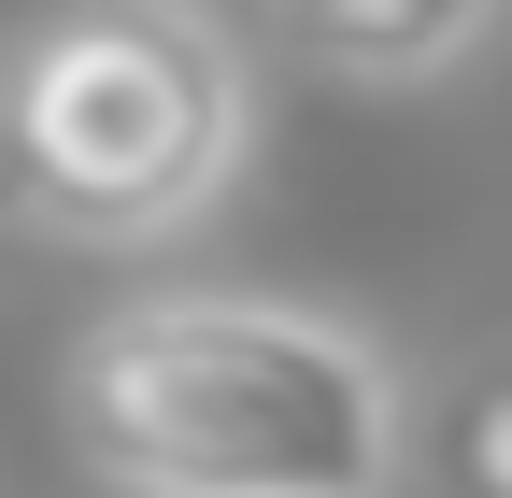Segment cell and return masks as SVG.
Instances as JSON below:
<instances>
[{
  "instance_id": "6da1fadb",
  "label": "cell",
  "mask_w": 512,
  "mask_h": 498,
  "mask_svg": "<svg viewBox=\"0 0 512 498\" xmlns=\"http://www.w3.org/2000/svg\"><path fill=\"white\" fill-rule=\"evenodd\" d=\"M72 442L128 498H384L399 370L299 299H128L72 342Z\"/></svg>"
},
{
  "instance_id": "7a4b0ae2",
  "label": "cell",
  "mask_w": 512,
  "mask_h": 498,
  "mask_svg": "<svg viewBox=\"0 0 512 498\" xmlns=\"http://www.w3.org/2000/svg\"><path fill=\"white\" fill-rule=\"evenodd\" d=\"M242 171V43L185 0H86L0 72V200L43 242H157Z\"/></svg>"
},
{
  "instance_id": "3957f363",
  "label": "cell",
  "mask_w": 512,
  "mask_h": 498,
  "mask_svg": "<svg viewBox=\"0 0 512 498\" xmlns=\"http://www.w3.org/2000/svg\"><path fill=\"white\" fill-rule=\"evenodd\" d=\"M498 0H299V29L328 43V72H370V86H413V72H456L484 43Z\"/></svg>"
},
{
  "instance_id": "277c9868",
  "label": "cell",
  "mask_w": 512,
  "mask_h": 498,
  "mask_svg": "<svg viewBox=\"0 0 512 498\" xmlns=\"http://www.w3.org/2000/svg\"><path fill=\"white\" fill-rule=\"evenodd\" d=\"M456 470H470V498H512V385H484V399H470Z\"/></svg>"
}]
</instances>
